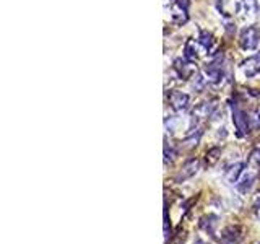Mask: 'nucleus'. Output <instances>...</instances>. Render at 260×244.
Returning <instances> with one entry per match:
<instances>
[{
  "instance_id": "nucleus-10",
  "label": "nucleus",
  "mask_w": 260,
  "mask_h": 244,
  "mask_svg": "<svg viewBox=\"0 0 260 244\" xmlns=\"http://www.w3.org/2000/svg\"><path fill=\"white\" fill-rule=\"evenodd\" d=\"M244 171V163L242 161H238V163H234L233 166H229L228 170H226V173H224V178H226V181L228 183H236L239 179V176H241V173Z\"/></svg>"
},
{
  "instance_id": "nucleus-17",
  "label": "nucleus",
  "mask_w": 260,
  "mask_h": 244,
  "mask_svg": "<svg viewBox=\"0 0 260 244\" xmlns=\"http://www.w3.org/2000/svg\"><path fill=\"white\" fill-rule=\"evenodd\" d=\"M202 228H205L206 231H210V233H213V226H215V218L213 217H203L202 218Z\"/></svg>"
},
{
  "instance_id": "nucleus-13",
  "label": "nucleus",
  "mask_w": 260,
  "mask_h": 244,
  "mask_svg": "<svg viewBox=\"0 0 260 244\" xmlns=\"http://www.w3.org/2000/svg\"><path fill=\"white\" fill-rule=\"evenodd\" d=\"M220 156H221V148L220 147L210 148L208 152H206V156H205L206 165H208V166H215L216 163L220 161Z\"/></svg>"
},
{
  "instance_id": "nucleus-4",
  "label": "nucleus",
  "mask_w": 260,
  "mask_h": 244,
  "mask_svg": "<svg viewBox=\"0 0 260 244\" xmlns=\"http://www.w3.org/2000/svg\"><path fill=\"white\" fill-rule=\"evenodd\" d=\"M198 170H200V161L197 158H192V160L186 161L179 170V173L176 174V178H174L176 183H184V181H187V179L194 178L195 174L198 173Z\"/></svg>"
},
{
  "instance_id": "nucleus-9",
  "label": "nucleus",
  "mask_w": 260,
  "mask_h": 244,
  "mask_svg": "<svg viewBox=\"0 0 260 244\" xmlns=\"http://www.w3.org/2000/svg\"><path fill=\"white\" fill-rule=\"evenodd\" d=\"M192 62L189 61H182V59H176L174 61V70L177 72V75H179L181 78H189L191 75L194 73V67L191 65Z\"/></svg>"
},
{
  "instance_id": "nucleus-21",
  "label": "nucleus",
  "mask_w": 260,
  "mask_h": 244,
  "mask_svg": "<svg viewBox=\"0 0 260 244\" xmlns=\"http://www.w3.org/2000/svg\"><path fill=\"white\" fill-rule=\"evenodd\" d=\"M256 213H257V218L260 220V205H257V207H256Z\"/></svg>"
},
{
  "instance_id": "nucleus-6",
  "label": "nucleus",
  "mask_w": 260,
  "mask_h": 244,
  "mask_svg": "<svg viewBox=\"0 0 260 244\" xmlns=\"http://www.w3.org/2000/svg\"><path fill=\"white\" fill-rule=\"evenodd\" d=\"M168 101L171 104V108L177 113L186 111V109L189 108V95H186V93H182V91H176V90L169 91Z\"/></svg>"
},
{
  "instance_id": "nucleus-8",
  "label": "nucleus",
  "mask_w": 260,
  "mask_h": 244,
  "mask_svg": "<svg viewBox=\"0 0 260 244\" xmlns=\"http://www.w3.org/2000/svg\"><path fill=\"white\" fill-rule=\"evenodd\" d=\"M213 111H215V104L202 103L192 111V118L197 119V121H202V119H206V118H211V116H213Z\"/></svg>"
},
{
  "instance_id": "nucleus-7",
  "label": "nucleus",
  "mask_w": 260,
  "mask_h": 244,
  "mask_svg": "<svg viewBox=\"0 0 260 244\" xmlns=\"http://www.w3.org/2000/svg\"><path fill=\"white\" fill-rule=\"evenodd\" d=\"M171 18L176 23V25H186L187 20H189V15H187V3L184 2H177L174 7H173V13H171Z\"/></svg>"
},
{
  "instance_id": "nucleus-15",
  "label": "nucleus",
  "mask_w": 260,
  "mask_h": 244,
  "mask_svg": "<svg viewBox=\"0 0 260 244\" xmlns=\"http://www.w3.org/2000/svg\"><path fill=\"white\" fill-rule=\"evenodd\" d=\"M252 184H254V174H247V176L238 184V189L241 192H247V190H251Z\"/></svg>"
},
{
  "instance_id": "nucleus-5",
  "label": "nucleus",
  "mask_w": 260,
  "mask_h": 244,
  "mask_svg": "<svg viewBox=\"0 0 260 244\" xmlns=\"http://www.w3.org/2000/svg\"><path fill=\"white\" fill-rule=\"evenodd\" d=\"M241 70L247 78H252L260 73V51L256 52L254 56L247 57V59L241 63Z\"/></svg>"
},
{
  "instance_id": "nucleus-22",
  "label": "nucleus",
  "mask_w": 260,
  "mask_h": 244,
  "mask_svg": "<svg viewBox=\"0 0 260 244\" xmlns=\"http://www.w3.org/2000/svg\"><path fill=\"white\" fill-rule=\"evenodd\" d=\"M259 178H260V173H259Z\"/></svg>"
},
{
  "instance_id": "nucleus-16",
  "label": "nucleus",
  "mask_w": 260,
  "mask_h": 244,
  "mask_svg": "<svg viewBox=\"0 0 260 244\" xmlns=\"http://www.w3.org/2000/svg\"><path fill=\"white\" fill-rule=\"evenodd\" d=\"M249 121H251V129H254V130L260 129V111H254L249 116Z\"/></svg>"
},
{
  "instance_id": "nucleus-12",
  "label": "nucleus",
  "mask_w": 260,
  "mask_h": 244,
  "mask_svg": "<svg viewBox=\"0 0 260 244\" xmlns=\"http://www.w3.org/2000/svg\"><path fill=\"white\" fill-rule=\"evenodd\" d=\"M184 59L189 62H195L198 59V54H197V49H195V43L191 39L186 43V48H184Z\"/></svg>"
},
{
  "instance_id": "nucleus-18",
  "label": "nucleus",
  "mask_w": 260,
  "mask_h": 244,
  "mask_svg": "<svg viewBox=\"0 0 260 244\" xmlns=\"http://www.w3.org/2000/svg\"><path fill=\"white\" fill-rule=\"evenodd\" d=\"M198 140H200V132L197 133V135H192L191 138H187V140H186V148H194L195 145L198 143Z\"/></svg>"
},
{
  "instance_id": "nucleus-19",
  "label": "nucleus",
  "mask_w": 260,
  "mask_h": 244,
  "mask_svg": "<svg viewBox=\"0 0 260 244\" xmlns=\"http://www.w3.org/2000/svg\"><path fill=\"white\" fill-rule=\"evenodd\" d=\"M251 163L252 165H256V166H260V148H256L251 153Z\"/></svg>"
},
{
  "instance_id": "nucleus-2",
  "label": "nucleus",
  "mask_w": 260,
  "mask_h": 244,
  "mask_svg": "<svg viewBox=\"0 0 260 244\" xmlns=\"http://www.w3.org/2000/svg\"><path fill=\"white\" fill-rule=\"evenodd\" d=\"M205 78L210 83H220L223 78V56H216L210 63H206L203 68Z\"/></svg>"
},
{
  "instance_id": "nucleus-20",
  "label": "nucleus",
  "mask_w": 260,
  "mask_h": 244,
  "mask_svg": "<svg viewBox=\"0 0 260 244\" xmlns=\"http://www.w3.org/2000/svg\"><path fill=\"white\" fill-rule=\"evenodd\" d=\"M174 150L173 148H168V145H166V147H164V161H173L174 160Z\"/></svg>"
},
{
  "instance_id": "nucleus-1",
  "label": "nucleus",
  "mask_w": 260,
  "mask_h": 244,
  "mask_svg": "<svg viewBox=\"0 0 260 244\" xmlns=\"http://www.w3.org/2000/svg\"><path fill=\"white\" fill-rule=\"evenodd\" d=\"M239 43H241V48L244 51L257 49V46L260 43V30L257 26H246L244 30L241 31Z\"/></svg>"
},
{
  "instance_id": "nucleus-11",
  "label": "nucleus",
  "mask_w": 260,
  "mask_h": 244,
  "mask_svg": "<svg viewBox=\"0 0 260 244\" xmlns=\"http://www.w3.org/2000/svg\"><path fill=\"white\" fill-rule=\"evenodd\" d=\"M238 8L242 11V13L254 16L257 13L259 5H257V0H241V2L238 3Z\"/></svg>"
},
{
  "instance_id": "nucleus-14",
  "label": "nucleus",
  "mask_w": 260,
  "mask_h": 244,
  "mask_svg": "<svg viewBox=\"0 0 260 244\" xmlns=\"http://www.w3.org/2000/svg\"><path fill=\"white\" fill-rule=\"evenodd\" d=\"M198 43L202 44L206 51H210L211 48H213V36H211L208 31H200Z\"/></svg>"
},
{
  "instance_id": "nucleus-3",
  "label": "nucleus",
  "mask_w": 260,
  "mask_h": 244,
  "mask_svg": "<svg viewBox=\"0 0 260 244\" xmlns=\"http://www.w3.org/2000/svg\"><path fill=\"white\" fill-rule=\"evenodd\" d=\"M233 124L236 127V130H238L239 137H244L249 133V129H251L249 116L242 111V109H239L236 104H233Z\"/></svg>"
}]
</instances>
